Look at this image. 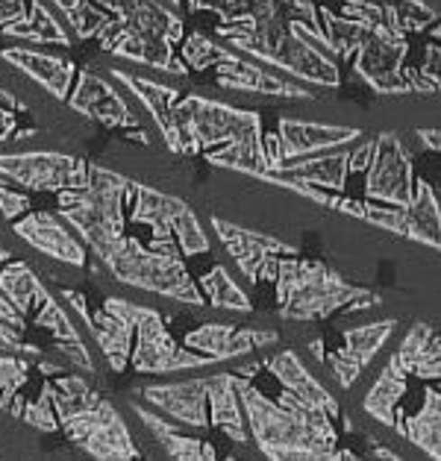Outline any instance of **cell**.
<instances>
[{
  "mask_svg": "<svg viewBox=\"0 0 441 461\" xmlns=\"http://www.w3.org/2000/svg\"><path fill=\"white\" fill-rule=\"evenodd\" d=\"M0 353H13V356H30V358H39L41 350L36 344H30L24 339V332L9 326L6 321H0Z\"/></svg>",
  "mask_w": 441,
  "mask_h": 461,
  "instance_id": "ab89813d",
  "label": "cell"
},
{
  "mask_svg": "<svg viewBox=\"0 0 441 461\" xmlns=\"http://www.w3.org/2000/svg\"><path fill=\"white\" fill-rule=\"evenodd\" d=\"M280 344L277 330H259V326H233V323H200L186 332L183 347L191 353L207 356L209 362H230L247 353L265 350Z\"/></svg>",
  "mask_w": 441,
  "mask_h": 461,
  "instance_id": "e0dca14e",
  "label": "cell"
},
{
  "mask_svg": "<svg viewBox=\"0 0 441 461\" xmlns=\"http://www.w3.org/2000/svg\"><path fill=\"white\" fill-rule=\"evenodd\" d=\"M0 174L30 191H65L88 183V162L68 153H13L0 156Z\"/></svg>",
  "mask_w": 441,
  "mask_h": 461,
  "instance_id": "9a60e30c",
  "label": "cell"
},
{
  "mask_svg": "<svg viewBox=\"0 0 441 461\" xmlns=\"http://www.w3.org/2000/svg\"><path fill=\"white\" fill-rule=\"evenodd\" d=\"M256 367L259 365L235 370V379H239V400L247 429H251V441L259 447V453L274 461L333 458L338 447V426L333 420L303 418L274 397H268L251 376Z\"/></svg>",
  "mask_w": 441,
  "mask_h": 461,
  "instance_id": "7a4b0ae2",
  "label": "cell"
},
{
  "mask_svg": "<svg viewBox=\"0 0 441 461\" xmlns=\"http://www.w3.org/2000/svg\"><path fill=\"white\" fill-rule=\"evenodd\" d=\"M438 59H441V56H438V44L429 41L427 50H424V59H421V68H418V71H421L427 80H433V83H438Z\"/></svg>",
  "mask_w": 441,
  "mask_h": 461,
  "instance_id": "ee69618b",
  "label": "cell"
},
{
  "mask_svg": "<svg viewBox=\"0 0 441 461\" xmlns=\"http://www.w3.org/2000/svg\"><path fill=\"white\" fill-rule=\"evenodd\" d=\"M391 356L398 358L400 367L409 376L429 379V382H438L441 376V344H438V332L433 323H424V321L412 323V330L406 332V339Z\"/></svg>",
  "mask_w": 441,
  "mask_h": 461,
  "instance_id": "484cf974",
  "label": "cell"
},
{
  "mask_svg": "<svg viewBox=\"0 0 441 461\" xmlns=\"http://www.w3.org/2000/svg\"><path fill=\"white\" fill-rule=\"evenodd\" d=\"M112 80H118L121 86H127L130 92L135 95L144 104V109L151 112V118L156 121V127L165 130L168 121H171V109L177 104L179 92L171 86H165L153 77H144V74H133V71H121V68H112Z\"/></svg>",
  "mask_w": 441,
  "mask_h": 461,
  "instance_id": "4dcf8cb0",
  "label": "cell"
},
{
  "mask_svg": "<svg viewBox=\"0 0 441 461\" xmlns=\"http://www.w3.org/2000/svg\"><path fill=\"white\" fill-rule=\"evenodd\" d=\"M18 109H21L18 97L9 95L6 88H0V144L13 141L18 136V118H15Z\"/></svg>",
  "mask_w": 441,
  "mask_h": 461,
  "instance_id": "60d3db41",
  "label": "cell"
},
{
  "mask_svg": "<svg viewBox=\"0 0 441 461\" xmlns=\"http://www.w3.org/2000/svg\"><path fill=\"white\" fill-rule=\"evenodd\" d=\"M68 104H71L74 112L104 123L109 130H139L142 127V118L130 109V104L121 97L118 88H112L104 77L95 74L92 68L80 71V80H77Z\"/></svg>",
  "mask_w": 441,
  "mask_h": 461,
  "instance_id": "ffe728a7",
  "label": "cell"
},
{
  "mask_svg": "<svg viewBox=\"0 0 441 461\" xmlns=\"http://www.w3.org/2000/svg\"><path fill=\"white\" fill-rule=\"evenodd\" d=\"M95 256L124 285L151 291V294L183 303V306H207V297H203L198 279L183 265V256L151 250V247L127 232H121L118 239H112L100 250H95Z\"/></svg>",
  "mask_w": 441,
  "mask_h": 461,
  "instance_id": "5b68a950",
  "label": "cell"
},
{
  "mask_svg": "<svg viewBox=\"0 0 441 461\" xmlns=\"http://www.w3.org/2000/svg\"><path fill=\"white\" fill-rule=\"evenodd\" d=\"M133 221L151 227L147 247L171 256H203L212 250L209 235L203 232L198 215L179 197L162 194L151 185L135 183L133 194Z\"/></svg>",
  "mask_w": 441,
  "mask_h": 461,
  "instance_id": "ba28073f",
  "label": "cell"
},
{
  "mask_svg": "<svg viewBox=\"0 0 441 461\" xmlns=\"http://www.w3.org/2000/svg\"><path fill=\"white\" fill-rule=\"evenodd\" d=\"M198 285H200L203 297H207V303H209L212 309H227V312H239V314H247V312L253 309V303H251V297H247V291L242 285L233 283L224 265H215L212 271L203 274L198 279Z\"/></svg>",
  "mask_w": 441,
  "mask_h": 461,
  "instance_id": "e575fe53",
  "label": "cell"
},
{
  "mask_svg": "<svg viewBox=\"0 0 441 461\" xmlns=\"http://www.w3.org/2000/svg\"><path fill=\"white\" fill-rule=\"evenodd\" d=\"M179 59L186 62L188 71H209L212 83L227 88V92L242 95H274V97H312L309 88L277 77L268 71L262 62H251L247 56H239L230 44H221L218 39L207 36V32H188L179 44Z\"/></svg>",
  "mask_w": 441,
  "mask_h": 461,
  "instance_id": "52a82bcc",
  "label": "cell"
},
{
  "mask_svg": "<svg viewBox=\"0 0 441 461\" xmlns=\"http://www.w3.org/2000/svg\"><path fill=\"white\" fill-rule=\"evenodd\" d=\"M400 438H406L418 449H424L429 458H441V400L438 388L433 382V388L427 391V397L421 402V409L415 414H398V420L391 426Z\"/></svg>",
  "mask_w": 441,
  "mask_h": 461,
  "instance_id": "83f0119b",
  "label": "cell"
},
{
  "mask_svg": "<svg viewBox=\"0 0 441 461\" xmlns=\"http://www.w3.org/2000/svg\"><path fill=\"white\" fill-rule=\"evenodd\" d=\"M212 230L218 235V241L227 247V253L233 256V262L239 265L242 276L247 283H274L277 274V258L298 253V247L274 239V235L244 230L239 223H230L224 218H212Z\"/></svg>",
  "mask_w": 441,
  "mask_h": 461,
  "instance_id": "5bb4252c",
  "label": "cell"
},
{
  "mask_svg": "<svg viewBox=\"0 0 441 461\" xmlns=\"http://www.w3.org/2000/svg\"><path fill=\"white\" fill-rule=\"evenodd\" d=\"M27 379H30L27 356L0 353V409H9V402L27 385Z\"/></svg>",
  "mask_w": 441,
  "mask_h": 461,
  "instance_id": "8d00e7d4",
  "label": "cell"
},
{
  "mask_svg": "<svg viewBox=\"0 0 441 461\" xmlns=\"http://www.w3.org/2000/svg\"><path fill=\"white\" fill-rule=\"evenodd\" d=\"M4 32L13 39L36 41V44H62V48L71 44V36H68L65 27L60 24V18L44 6V0H30V18L24 15L13 21V24L4 27Z\"/></svg>",
  "mask_w": 441,
  "mask_h": 461,
  "instance_id": "d6a6232c",
  "label": "cell"
},
{
  "mask_svg": "<svg viewBox=\"0 0 441 461\" xmlns=\"http://www.w3.org/2000/svg\"><path fill=\"white\" fill-rule=\"evenodd\" d=\"M18 418L39 432H60V418H56L53 400H51V382H44L36 400H27L24 406H21Z\"/></svg>",
  "mask_w": 441,
  "mask_h": 461,
  "instance_id": "74e56055",
  "label": "cell"
},
{
  "mask_svg": "<svg viewBox=\"0 0 441 461\" xmlns=\"http://www.w3.org/2000/svg\"><path fill=\"white\" fill-rule=\"evenodd\" d=\"M371 144H374V139H365L356 150H347V174H362V171H365L368 159H371Z\"/></svg>",
  "mask_w": 441,
  "mask_h": 461,
  "instance_id": "b9f144b4",
  "label": "cell"
},
{
  "mask_svg": "<svg viewBox=\"0 0 441 461\" xmlns=\"http://www.w3.org/2000/svg\"><path fill=\"white\" fill-rule=\"evenodd\" d=\"M215 36L224 39L230 48H239L247 56H256L259 62L271 68L289 71L312 86L335 88L342 83V68L333 59L321 41L309 39L307 32L294 24H268V27H235L218 24Z\"/></svg>",
  "mask_w": 441,
  "mask_h": 461,
  "instance_id": "277c9868",
  "label": "cell"
},
{
  "mask_svg": "<svg viewBox=\"0 0 441 461\" xmlns=\"http://www.w3.org/2000/svg\"><path fill=\"white\" fill-rule=\"evenodd\" d=\"M0 59L15 65L21 74H27L30 80H36L44 92H51L56 100H65L71 95L77 65L71 59H65V56L39 53V50H27V48H6V50H0Z\"/></svg>",
  "mask_w": 441,
  "mask_h": 461,
  "instance_id": "cb8c5ba5",
  "label": "cell"
},
{
  "mask_svg": "<svg viewBox=\"0 0 441 461\" xmlns=\"http://www.w3.org/2000/svg\"><path fill=\"white\" fill-rule=\"evenodd\" d=\"M62 297L71 303V309L83 318V323L88 326V332H92V339L97 341L109 367L115 370V374H124V370L130 367V353H133V339H135V326L127 309L130 300L106 297L104 306L97 312H88V303L80 291L65 288Z\"/></svg>",
  "mask_w": 441,
  "mask_h": 461,
  "instance_id": "4fadbf2b",
  "label": "cell"
},
{
  "mask_svg": "<svg viewBox=\"0 0 441 461\" xmlns=\"http://www.w3.org/2000/svg\"><path fill=\"white\" fill-rule=\"evenodd\" d=\"M13 230L21 241H27L32 250L41 256L56 258L62 265L71 267H86L88 265V247L68 223L53 215V212H30L21 221H13Z\"/></svg>",
  "mask_w": 441,
  "mask_h": 461,
  "instance_id": "ac0fdd59",
  "label": "cell"
},
{
  "mask_svg": "<svg viewBox=\"0 0 441 461\" xmlns=\"http://www.w3.org/2000/svg\"><path fill=\"white\" fill-rule=\"evenodd\" d=\"M418 139H421L429 150H438V130H418Z\"/></svg>",
  "mask_w": 441,
  "mask_h": 461,
  "instance_id": "7dc6e473",
  "label": "cell"
},
{
  "mask_svg": "<svg viewBox=\"0 0 441 461\" xmlns=\"http://www.w3.org/2000/svg\"><path fill=\"white\" fill-rule=\"evenodd\" d=\"M409 41L406 32L391 27H368L356 53L354 71L380 95H412V68L406 65Z\"/></svg>",
  "mask_w": 441,
  "mask_h": 461,
  "instance_id": "30bf717a",
  "label": "cell"
},
{
  "mask_svg": "<svg viewBox=\"0 0 441 461\" xmlns=\"http://www.w3.org/2000/svg\"><path fill=\"white\" fill-rule=\"evenodd\" d=\"M135 183L100 165H88V183L83 188L56 191L60 215L86 241L88 250H100L124 232V209L133 203Z\"/></svg>",
  "mask_w": 441,
  "mask_h": 461,
  "instance_id": "8992f818",
  "label": "cell"
},
{
  "mask_svg": "<svg viewBox=\"0 0 441 461\" xmlns=\"http://www.w3.org/2000/svg\"><path fill=\"white\" fill-rule=\"evenodd\" d=\"M160 132L171 153H203L209 165L233 167V171H244L251 176H262L268 171L262 118L256 112L235 109L203 95H186L177 97L171 121Z\"/></svg>",
  "mask_w": 441,
  "mask_h": 461,
  "instance_id": "6da1fadb",
  "label": "cell"
},
{
  "mask_svg": "<svg viewBox=\"0 0 441 461\" xmlns=\"http://www.w3.org/2000/svg\"><path fill=\"white\" fill-rule=\"evenodd\" d=\"M262 367L280 382L282 388L291 391L294 397L307 402V406L318 409L324 414H330L333 420L342 418V406H338V400L321 385L318 379L312 376V370L303 365V358L294 353V350H280V353H274L271 358H265Z\"/></svg>",
  "mask_w": 441,
  "mask_h": 461,
  "instance_id": "603a6c76",
  "label": "cell"
},
{
  "mask_svg": "<svg viewBox=\"0 0 441 461\" xmlns=\"http://www.w3.org/2000/svg\"><path fill=\"white\" fill-rule=\"evenodd\" d=\"M36 326L39 330H44L51 335V344L56 341H74L80 339V332H77V326L71 323V318H68V312L56 303V297H44L39 306H36Z\"/></svg>",
  "mask_w": 441,
  "mask_h": 461,
  "instance_id": "d590c367",
  "label": "cell"
},
{
  "mask_svg": "<svg viewBox=\"0 0 441 461\" xmlns=\"http://www.w3.org/2000/svg\"><path fill=\"white\" fill-rule=\"evenodd\" d=\"M27 209H30V197L21 191V185H15L13 179L0 174V215L6 221H18Z\"/></svg>",
  "mask_w": 441,
  "mask_h": 461,
  "instance_id": "f35d334b",
  "label": "cell"
},
{
  "mask_svg": "<svg viewBox=\"0 0 441 461\" xmlns=\"http://www.w3.org/2000/svg\"><path fill=\"white\" fill-rule=\"evenodd\" d=\"M0 321H6L9 326H15V330H21V332L27 330V318L4 297V291H0Z\"/></svg>",
  "mask_w": 441,
  "mask_h": 461,
  "instance_id": "f6af8a7d",
  "label": "cell"
},
{
  "mask_svg": "<svg viewBox=\"0 0 441 461\" xmlns=\"http://www.w3.org/2000/svg\"><path fill=\"white\" fill-rule=\"evenodd\" d=\"M139 397L171 418L179 426L207 429L209 426V376L183 379V382H153L139 391Z\"/></svg>",
  "mask_w": 441,
  "mask_h": 461,
  "instance_id": "d6986e66",
  "label": "cell"
},
{
  "mask_svg": "<svg viewBox=\"0 0 441 461\" xmlns=\"http://www.w3.org/2000/svg\"><path fill=\"white\" fill-rule=\"evenodd\" d=\"M130 318L135 326L130 365L142 376H160V374H179V370H198L209 367L207 356L191 353L188 347H179L171 330L165 326V318L151 306L127 303Z\"/></svg>",
  "mask_w": 441,
  "mask_h": 461,
  "instance_id": "9c48e42d",
  "label": "cell"
},
{
  "mask_svg": "<svg viewBox=\"0 0 441 461\" xmlns=\"http://www.w3.org/2000/svg\"><path fill=\"white\" fill-rule=\"evenodd\" d=\"M398 330V321H374L365 326H354V330L342 332V344L335 350H324V362L330 365L335 382L342 388H354L356 379L371 367V362L380 356V350Z\"/></svg>",
  "mask_w": 441,
  "mask_h": 461,
  "instance_id": "2e32d148",
  "label": "cell"
},
{
  "mask_svg": "<svg viewBox=\"0 0 441 461\" xmlns=\"http://www.w3.org/2000/svg\"><path fill=\"white\" fill-rule=\"evenodd\" d=\"M0 291H4V297L13 303L24 318H30V314L36 312V306L44 297H51L48 285L32 274V267L27 262H18V258L4 265V271H0Z\"/></svg>",
  "mask_w": 441,
  "mask_h": 461,
  "instance_id": "1f68e13d",
  "label": "cell"
},
{
  "mask_svg": "<svg viewBox=\"0 0 441 461\" xmlns=\"http://www.w3.org/2000/svg\"><path fill=\"white\" fill-rule=\"evenodd\" d=\"M133 411L139 414L144 429L156 438V444L165 449L168 458H177V461H212V458H218V453H215V447L209 441L179 432V423H168L165 418L153 414L151 409L139 406V402H133Z\"/></svg>",
  "mask_w": 441,
  "mask_h": 461,
  "instance_id": "4316f807",
  "label": "cell"
},
{
  "mask_svg": "<svg viewBox=\"0 0 441 461\" xmlns=\"http://www.w3.org/2000/svg\"><path fill=\"white\" fill-rule=\"evenodd\" d=\"M60 429L74 447H80L83 453L95 458L130 461L142 456L127 429V423L121 418V411L112 406L106 397H100L95 406L83 409L80 414H74V418H68Z\"/></svg>",
  "mask_w": 441,
  "mask_h": 461,
  "instance_id": "8fae6325",
  "label": "cell"
},
{
  "mask_svg": "<svg viewBox=\"0 0 441 461\" xmlns=\"http://www.w3.org/2000/svg\"><path fill=\"white\" fill-rule=\"evenodd\" d=\"M406 209V239L427 244V247H438V235H441V218H438V200L433 185L427 183L424 176H415L412 183V200Z\"/></svg>",
  "mask_w": 441,
  "mask_h": 461,
  "instance_id": "f546056e",
  "label": "cell"
},
{
  "mask_svg": "<svg viewBox=\"0 0 441 461\" xmlns=\"http://www.w3.org/2000/svg\"><path fill=\"white\" fill-rule=\"evenodd\" d=\"M277 306L282 321H324L330 314L374 309L382 303L377 291L359 288L321 258L300 253L277 258Z\"/></svg>",
  "mask_w": 441,
  "mask_h": 461,
  "instance_id": "3957f363",
  "label": "cell"
},
{
  "mask_svg": "<svg viewBox=\"0 0 441 461\" xmlns=\"http://www.w3.org/2000/svg\"><path fill=\"white\" fill-rule=\"evenodd\" d=\"M406 382H409V374H406L398 358L391 356L389 362L382 365L374 385L368 388L365 400H362V409L368 411V418H374L382 426H394L398 409L406 397Z\"/></svg>",
  "mask_w": 441,
  "mask_h": 461,
  "instance_id": "f1b7e54d",
  "label": "cell"
},
{
  "mask_svg": "<svg viewBox=\"0 0 441 461\" xmlns=\"http://www.w3.org/2000/svg\"><path fill=\"white\" fill-rule=\"evenodd\" d=\"M24 13H27V0H0V30L18 18H24Z\"/></svg>",
  "mask_w": 441,
  "mask_h": 461,
  "instance_id": "7bdbcfd3",
  "label": "cell"
},
{
  "mask_svg": "<svg viewBox=\"0 0 441 461\" xmlns=\"http://www.w3.org/2000/svg\"><path fill=\"white\" fill-rule=\"evenodd\" d=\"M342 15L368 27H391L400 32H424L438 15L424 0H345Z\"/></svg>",
  "mask_w": 441,
  "mask_h": 461,
  "instance_id": "44dd1931",
  "label": "cell"
},
{
  "mask_svg": "<svg viewBox=\"0 0 441 461\" xmlns=\"http://www.w3.org/2000/svg\"><path fill=\"white\" fill-rule=\"evenodd\" d=\"M277 139H280V162H291V159H303V156H312V153L347 148L350 141L362 139V130L335 127V123L280 118Z\"/></svg>",
  "mask_w": 441,
  "mask_h": 461,
  "instance_id": "7402d4cb",
  "label": "cell"
},
{
  "mask_svg": "<svg viewBox=\"0 0 441 461\" xmlns=\"http://www.w3.org/2000/svg\"><path fill=\"white\" fill-rule=\"evenodd\" d=\"M51 382V400H53V411L56 418H60V426L74 418V414H80L83 409L95 406L100 400V393L88 385L83 376H68V374H56V379H48Z\"/></svg>",
  "mask_w": 441,
  "mask_h": 461,
  "instance_id": "836d02e7",
  "label": "cell"
},
{
  "mask_svg": "<svg viewBox=\"0 0 441 461\" xmlns=\"http://www.w3.org/2000/svg\"><path fill=\"white\" fill-rule=\"evenodd\" d=\"M415 167L406 144L398 132H380L371 144V159L365 167V197L386 206H409Z\"/></svg>",
  "mask_w": 441,
  "mask_h": 461,
  "instance_id": "7c38bea8",
  "label": "cell"
},
{
  "mask_svg": "<svg viewBox=\"0 0 441 461\" xmlns=\"http://www.w3.org/2000/svg\"><path fill=\"white\" fill-rule=\"evenodd\" d=\"M188 9H191V13H200V9H207V13L221 15L224 9H227V0H188Z\"/></svg>",
  "mask_w": 441,
  "mask_h": 461,
  "instance_id": "bcb514c9",
  "label": "cell"
},
{
  "mask_svg": "<svg viewBox=\"0 0 441 461\" xmlns=\"http://www.w3.org/2000/svg\"><path fill=\"white\" fill-rule=\"evenodd\" d=\"M209 426L227 435L233 444H251V429H247L244 409L239 400V379L230 370L209 376Z\"/></svg>",
  "mask_w": 441,
  "mask_h": 461,
  "instance_id": "d4e9b609",
  "label": "cell"
}]
</instances>
